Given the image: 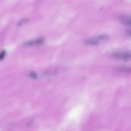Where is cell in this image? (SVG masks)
<instances>
[{
  "instance_id": "52a82bcc",
  "label": "cell",
  "mask_w": 131,
  "mask_h": 131,
  "mask_svg": "<svg viewBox=\"0 0 131 131\" xmlns=\"http://www.w3.org/2000/svg\"><path fill=\"white\" fill-rule=\"evenodd\" d=\"M6 53V51L5 50H3L0 52V60H2L4 59Z\"/></svg>"
},
{
  "instance_id": "5b68a950",
  "label": "cell",
  "mask_w": 131,
  "mask_h": 131,
  "mask_svg": "<svg viewBox=\"0 0 131 131\" xmlns=\"http://www.w3.org/2000/svg\"><path fill=\"white\" fill-rule=\"evenodd\" d=\"M116 69L119 71L125 73H129L131 71L130 67L126 66H120L117 67Z\"/></svg>"
},
{
  "instance_id": "6da1fadb",
  "label": "cell",
  "mask_w": 131,
  "mask_h": 131,
  "mask_svg": "<svg viewBox=\"0 0 131 131\" xmlns=\"http://www.w3.org/2000/svg\"><path fill=\"white\" fill-rule=\"evenodd\" d=\"M109 39L110 37L108 35L102 34L86 39L84 43L87 45L95 46L107 42Z\"/></svg>"
},
{
  "instance_id": "ba28073f",
  "label": "cell",
  "mask_w": 131,
  "mask_h": 131,
  "mask_svg": "<svg viewBox=\"0 0 131 131\" xmlns=\"http://www.w3.org/2000/svg\"><path fill=\"white\" fill-rule=\"evenodd\" d=\"M29 75L31 78L36 79L37 77V75L36 73L34 71L31 72L30 74Z\"/></svg>"
},
{
  "instance_id": "8992f818",
  "label": "cell",
  "mask_w": 131,
  "mask_h": 131,
  "mask_svg": "<svg viewBox=\"0 0 131 131\" xmlns=\"http://www.w3.org/2000/svg\"><path fill=\"white\" fill-rule=\"evenodd\" d=\"M29 20L28 18H24L19 21L17 23V25L20 26L27 22Z\"/></svg>"
},
{
  "instance_id": "277c9868",
  "label": "cell",
  "mask_w": 131,
  "mask_h": 131,
  "mask_svg": "<svg viewBox=\"0 0 131 131\" xmlns=\"http://www.w3.org/2000/svg\"><path fill=\"white\" fill-rule=\"evenodd\" d=\"M121 21L124 24L130 27L131 26L130 17L128 16H123L120 18Z\"/></svg>"
},
{
  "instance_id": "7a4b0ae2",
  "label": "cell",
  "mask_w": 131,
  "mask_h": 131,
  "mask_svg": "<svg viewBox=\"0 0 131 131\" xmlns=\"http://www.w3.org/2000/svg\"><path fill=\"white\" fill-rule=\"evenodd\" d=\"M113 58L125 61H129L131 59V52L129 50L115 52L112 54Z\"/></svg>"
},
{
  "instance_id": "3957f363",
  "label": "cell",
  "mask_w": 131,
  "mask_h": 131,
  "mask_svg": "<svg viewBox=\"0 0 131 131\" xmlns=\"http://www.w3.org/2000/svg\"><path fill=\"white\" fill-rule=\"evenodd\" d=\"M45 39L40 37L35 40H32L25 42L24 45L26 46H32L42 45L44 42Z\"/></svg>"
},
{
  "instance_id": "9c48e42d",
  "label": "cell",
  "mask_w": 131,
  "mask_h": 131,
  "mask_svg": "<svg viewBox=\"0 0 131 131\" xmlns=\"http://www.w3.org/2000/svg\"><path fill=\"white\" fill-rule=\"evenodd\" d=\"M126 33L128 36H130V31L129 30H127L126 31Z\"/></svg>"
}]
</instances>
